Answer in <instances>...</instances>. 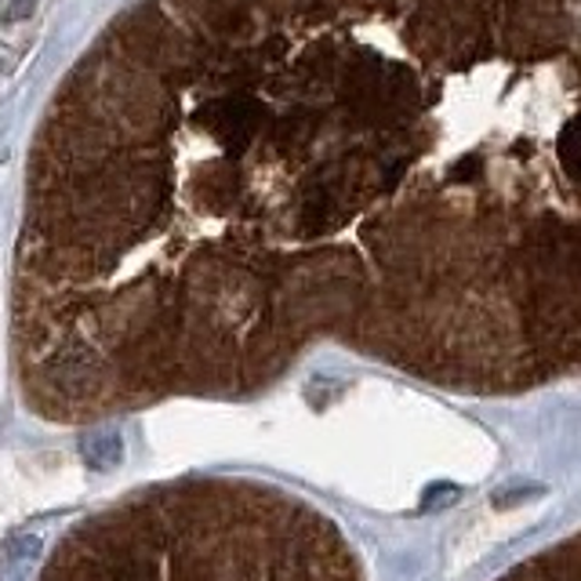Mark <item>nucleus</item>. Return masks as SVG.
Returning a JSON list of instances; mask_svg holds the SVG:
<instances>
[{"mask_svg": "<svg viewBox=\"0 0 581 581\" xmlns=\"http://www.w3.org/2000/svg\"><path fill=\"white\" fill-rule=\"evenodd\" d=\"M538 494H541V487H516L513 494H498L494 502H498V505H505V502H527V498H538Z\"/></svg>", "mask_w": 581, "mask_h": 581, "instance_id": "3", "label": "nucleus"}, {"mask_svg": "<svg viewBox=\"0 0 581 581\" xmlns=\"http://www.w3.org/2000/svg\"><path fill=\"white\" fill-rule=\"evenodd\" d=\"M196 123L215 135L226 150H244L255 139V131L262 128V103L251 95H222L201 106Z\"/></svg>", "mask_w": 581, "mask_h": 581, "instance_id": "1", "label": "nucleus"}, {"mask_svg": "<svg viewBox=\"0 0 581 581\" xmlns=\"http://www.w3.org/2000/svg\"><path fill=\"white\" fill-rule=\"evenodd\" d=\"M36 8V0H8L4 11H0V19L4 22H19V19H30Z\"/></svg>", "mask_w": 581, "mask_h": 581, "instance_id": "2", "label": "nucleus"}]
</instances>
